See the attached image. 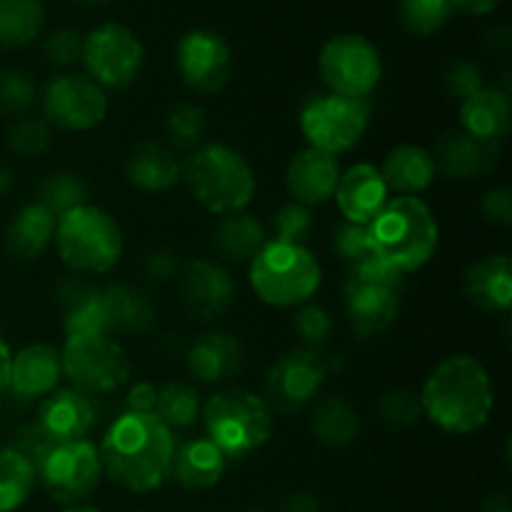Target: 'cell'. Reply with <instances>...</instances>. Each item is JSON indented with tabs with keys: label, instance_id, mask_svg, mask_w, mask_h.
Instances as JSON below:
<instances>
[{
	"label": "cell",
	"instance_id": "1",
	"mask_svg": "<svg viewBox=\"0 0 512 512\" xmlns=\"http://www.w3.org/2000/svg\"><path fill=\"white\" fill-rule=\"evenodd\" d=\"M175 433L153 413H123L105 430L98 445L103 475L135 495L158 490L170 478L175 455Z\"/></svg>",
	"mask_w": 512,
	"mask_h": 512
},
{
	"label": "cell",
	"instance_id": "2",
	"mask_svg": "<svg viewBox=\"0 0 512 512\" xmlns=\"http://www.w3.org/2000/svg\"><path fill=\"white\" fill-rule=\"evenodd\" d=\"M420 408L433 425L450 435H473L490 420L495 390L488 368L465 353L435 365L420 390Z\"/></svg>",
	"mask_w": 512,
	"mask_h": 512
},
{
	"label": "cell",
	"instance_id": "3",
	"mask_svg": "<svg viewBox=\"0 0 512 512\" xmlns=\"http://www.w3.org/2000/svg\"><path fill=\"white\" fill-rule=\"evenodd\" d=\"M370 253L400 275L415 273L433 260L440 228L433 210L415 195H398L368 223Z\"/></svg>",
	"mask_w": 512,
	"mask_h": 512
},
{
	"label": "cell",
	"instance_id": "4",
	"mask_svg": "<svg viewBox=\"0 0 512 512\" xmlns=\"http://www.w3.org/2000/svg\"><path fill=\"white\" fill-rule=\"evenodd\" d=\"M183 180L195 203L220 218L243 213L258 190L248 158L225 143H205L195 148L183 163Z\"/></svg>",
	"mask_w": 512,
	"mask_h": 512
},
{
	"label": "cell",
	"instance_id": "5",
	"mask_svg": "<svg viewBox=\"0 0 512 512\" xmlns=\"http://www.w3.org/2000/svg\"><path fill=\"white\" fill-rule=\"evenodd\" d=\"M55 250L73 275H105L120 263L123 230L108 210L80 205L55 220Z\"/></svg>",
	"mask_w": 512,
	"mask_h": 512
},
{
	"label": "cell",
	"instance_id": "6",
	"mask_svg": "<svg viewBox=\"0 0 512 512\" xmlns=\"http://www.w3.org/2000/svg\"><path fill=\"white\" fill-rule=\"evenodd\" d=\"M205 438L225 455L240 460L258 453L273 435V410L265 398L245 388H223L200 410Z\"/></svg>",
	"mask_w": 512,
	"mask_h": 512
},
{
	"label": "cell",
	"instance_id": "7",
	"mask_svg": "<svg viewBox=\"0 0 512 512\" xmlns=\"http://www.w3.org/2000/svg\"><path fill=\"white\" fill-rule=\"evenodd\" d=\"M248 280L260 303L280 310L300 308L320 290L323 268L308 245L268 240L250 260Z\"/></svg>",
	"mask_w": 512,
	"mask_h": 512
},
{
	"label": "cell",
	"instance_id": "8",
	"mask_svg": "<svg viewBox=\"0 0 512 512\" xmlns=\"http://www.w3.org/2000/svg\"><path fill=\"white\" fill-rule=\"evenodd\" d=\"M403 275L390 270L373 253L348 268L343 283V305L355 335L378 338L400 315Z\"/></svg>",
	"mask_w": 512,
	"mask_h": 512
},
{
	"label": "cell",
	"instance_id": "9",
	"mask_svg": "<svg viewBox=\"0 0 512 512\" xmlns=\"http://www.w3.org/2000/svg\"><path fill=\"white\" fill-rule=\"evenodd\" d=\"M60 358L70 388L90 398L115 393L133 373L128 350L110 335H70L65 338Z\"/></svg>",
	"mask_w": 512,
	"mask_h": 512
},
{
	"label": "cell",
	"instance_id": "10",
	"mask_svg": "<svg viewBox=\"0 0 512 512\" xmlns=\"http://www.w3.org/2000/svg\"><path fill=\"white\" fill-rule=\"evenodd\" d=\"M370 98H345V95L325 93L315 95L300 110V133L308 140V148L328 155H343L358 148L368 133Z\"/></svg>",
	"mask_w": 512,
	"mask_h": 512
},
{
	"label": "cell",
	"instance_id": "11",
	"mask_svg": "<svg viewBox=\"0 0 512 512\" xmlns=\"http://www.w3.org/2000/svg\"><path fill=\"white\" fill-rule=\"evenodd\" d=\"M35 480L43 485L53 503L83 505L103 480L98 445L90 440H65L55 443L43 460L35 465Z\"/></svg>",
	"mask_w": 512,
	"mask_h": 512
},
{
	"label": "cell",
	"instance_id": "12",
	"mask_svg": "<svg viewBox=\"0 0 512 512\" xmlns=\"http://www.w3.org/2000/svg\"><path fill=\"white\" fill-rule=\"evenodd\" d=\"M318 75L328 93L370 98L383 78V58L373 40L360 33L333 35L318 55Z\"/></svg>",
	"mask_w": 512,
	"mask_h": 512
},
{
	"label": "cell",
	"instance_id": "13",
	"mask_svg": "<svg viewBox=\"0 0 512 512\" xmlns=\"http://www.w3.org/2000/svg\"><path fill=\"white\" fill-rule=\"evenodd\" d=\"M83 65L88 78L103 90H128L145 63L138 35L120 23H103L83 38Z\"/></svg>",
	"mask_w": 512,
	"mask_h": 512
},
{
	"label": "cell",
	"instance_id": "14",
	"mask_svg": "<svg viewBox=\"0 0 512 512\" xmlns=\"http://www.w3.org/2000/svg\"><path fill=\"white\" fill-rule=\"evenodd\" d=\"M45 123L70 133H88L108 115V93L83 73H63L43 90Z\"/></svg>",
	"mask_w": 512,
	"mask_h": 512
},
{
	"label": "cell",
	"instance_id": "15",
	"mask_svg": "<svg viewBox=\"0 0 512 512\" xmlns=\"http://www.w3.org/2000/svg\"><path fill=\"white\" fill-rule=\"evenodd\" d=\"M175 63L183 83L193 93L215 95L233 78V50L215 30H190L180 38Z\"/></svg>",
	"mask_w": 512,
	"mask_h": 512
},
{
	"label": "cell",
	"instance_id": "16",
	"mask_svg": "<svg viewBox=\"0 0 512 512\" xmlns=\"http://www.w3.org/2000/svg\"><path fill=\"white\" fill-rule=\"evenodd\" d=\"M325 360L308 348H295L280 355L265 380V403L283 413H298L313 403L325 385Z\"/></svg>",
	"mask_w": 512,
	"mask_h": 512
},
{
	"label": "cell",
	"instance_id": "17",
	"mask_svg": "<svg viewBox=\"0 0 512 512\" xmlns=\"http://www.w3.org/2000/svg\"><path fill=\"white\" fill-rule=\"evenodd\" d=\"M178 293L185 313L198 320H218L233 308L235 280L218 260L193 258L180 265Z\"/></svg>",
	"mask_w": 512,
	"mask_h": 512
},
{
	"label": "cell",
	"instance_id": "18",
	"mask_svg": "<svg viewBox=\"0 0 512 512\" xmlns=\"http://www.w3.org/2000/svg\"><path fill=\"white\" fill-rule=\"evenodd\" d=\"M340 173L343 170H340L335 155L303 148L290 158L288 168H285V188H288L293 203L313 210L333 200Z\"/></svg>",
	"mask_w": 512,
	"mask_h": 512
},
{
	"label": "cell",
	"instance_id": "19",
	"mask_svg": "<svg viewBox=\"0 0 512 512\" xmlns=\"http://www.w3.org/2000/svg\"><path fill=\"white\" fill-rule=\"evenodd\" d=\"M63 378V358L50 343H30L20 348L10 360L8 393L15 400H43L58 390Z\"/></svg>",
	"mask_w": 512,
	"mask_h": 512
},
{
	"label": "cell",
	"instance_id": "20",
	"mask_svg": "<svg viewBox=\"0 0 512 512\" xmlns=\"http://www.w3.org/2000/svg\"><path fill=\"white\" fill-rule=\"evenodd\" d=\"M188 373L200 383L220 385L238 378L245 368V348L238 335L210 330L198 335L188 350Z\"/></svg>",
	"mask_w": 512,
	"mask_h": 512
},
{
	"label": "cell",
	"instance_id": "21",
	"mask_svg": "<svg viewBox=\"0 0 512 512\" xmlns=\"http://www.w3.org/2000/svg\"><path fill=\"white\" fill-rule=\"evenodd\" d=\"M333 200L338 203L343 220L368 225L385 208V203L390 200V190L378 165L355 163L353 168L340 173Z\"/></svg>",
	"mask_w": 512,
	"mask_h": 512
},
{
	"label": "cell",
	"instance_id": "22",
	"mask_svg": "<svg viewBox=\"0 0 512 512\" xmlns=\"http://www.w3.org/2000/svg\"><path fill=\"white\" fill-rule=\"evenodd\" d=\"M500 148L503 145L483 143V140L473 138V135L463 133V130H450V133H445L435 143L430 153H433L435 168L445 178L473 180L483 178V175H488L498 165Z\"/></svg>",
	"mask_w": 512,
	"mask_h": 512
},
{
	"label": "cell",
	"instance_id": "23",
	"mask_svg": "<svg viewBox=\"0 0 512 512\" xmlns=\"http://www.w3.org/2000/svg\"><path fill=\"white\" fill-rule=\"evenodd\" d=\"M103 333L110 338L118 335H143L155 323V305L140 288L125 283L105 285L98 290Z\"/></svg>",
	"mask_w": 512,
	"mask_h": 512
},
{
	"label": "cell",
	"instance_id": "24",
	"mask_svg": "<svg viewBox=\"0 0 512 512\" xmlns=\"http://www.w3.org/2000/svg\"><path fill=\"white\" fill-rule=\"evenodd\" d=\"M35 423L58 443L83 440L95 425V403L80 390L58 388L43 398Z\"/></svg>",
	"mask_w": 512,
	"mask_h": 512
},
{
	"label": "cell",
	"instance_id": "25",
	"mask_svg": "<svg viewBox=\"0 0 512 512\" xmlns=\"http://www.w3.org/2000/svg\"><path fill=\"white\" fill-rule=\"evenodd\" d=\"M463 290L485 313H508L512 308V263L508 253L475 260L463 275Z\"/></svg>",
	"mask_w": 512,
	"mask_h": 512
},
{
	"label": "cell",
	"instance_id": "26",
	"mask_svg": "<svg viewBox=\"0 0 512 512\" xmlns=\"http://www.w3.org/2000/svg\"><path fill=\"white\" fill-rule=\"evenodd\" d=\"M125 178L143 193H168L183 180V163L168 145L143 140L125 158Z\"/></svg>",
	"mask_w": 512,
	"mask_h": 512
},
{
	"label": "cell",
	"instance_id": "27",
	"mask_svg": "<svg viewBox=\"0 0 512 512\" xmlns=\"http://www.w3.org/2000/svg\"><path fill=\"white\" fill-rule=\"evenodd\" d=\"M512 125L510 95L500 88H480L460 103V130L483 143L503 145Z\"/></svg>",
	"mask_w": 512,
	"mask_h": 512
},
{
	"label": "cell",
	"instance_id": "28",
	"mask_svg": "<svg viewBox=\"0 0 512 512\" xmlns=\"http://www.w3.org/2000/svg\"><path fill=\"white\" fill-rule=\"evenodd\" d=\"M380 175H383L388 190L418 198L420 193L433 188L435 178H438V168H435L433 153L428 148L403 143L385 155L383 165H380Z\"/></svg>",
	"mask_w": 512,
	"mask_h": 512
},
{
	"label": "cell",
	"instance_id": "29",
	"mask_svg": "<svg viewBox=\"0 0 512 512\" xmlns=\"http://www.w3.org/2000/svg\"><path fill=\"white\" fill-rule=\"evenodd\" d=\"M228 460L208 438H190L175 448L170 478L185 490H210L223 480Z\"/></svg>",
	"mask_w": 512,
	"mask_h": 512
},
{
	"label": "cell",
	"instance_id": "30",
	"mask_svg": "<svg viewBox=\"0 0 512 512\" xmlns=\"http://www.w3.org/2000/svg\"><path fill=\"white\" fill-rule=\"evenodd\" d=\"M55 238V218L38 203H28L5 225V253L15 260H38Z\"/></svg>",
	"mask_w": 512,
	"mask_h": 512
},
{
	"label": "cell",
	"instance_id": "31",
	"mask_svg": "<svg viewBox=\"0 0 512 512\" xmlns=\"http://www.w3.org/2000/svg\"><path fill=\"white\" fill-rule=\"evenodd\" d=\"M270 240L268 228L250 213H230L213 230V248L228 263H250Z\"/></svg>",
	"mask_w": 512,
	"mask_h": 512
},
{
	"label": "cell",
	"instance_id": "32",
	"mask_svg": "<svg viewBox=\"0 0 512 512\" xmlns=\"http://www.w3.org/2000/svg\"><path fill=\"white\" fill-rule=\"evenodd\" d=\"M310 430L318 443L328 445V448H345L360 433L358 410L343 395H328L315 403Z\"/></svg>",
	"mask_w": 512,
	"mask_h": 512
},
{
	"label": "cell",
	"instance_id": "33",
	"mask_svg": "<svg viewBox=\"0 0 512 512\" xmlns=\"http://www.w3.org/2000/svg\"><path fill=\"white\" fill-rule=\"evenodd\" d=\"M43 25V0H0V48H25L43 33Z\"/></svg>",
	"mask_w": 512,
	"mask_h": 512
},
{
	"label": "cell",
	"instance_id": "34",
	"mask_svg": "<svg viewBox=\"0 0 512 512\" xmlns=\"http://www.w3.org/2000/svg\"><path fill=\"white\" fill-rule=\"evenodd\" d=\"M35 470L18 450L10 445L0 448V512H15L33 495Z\"/></svg>",
	"mask_w": 512,
	"mask_h": 512
},
{
	"label": "cell",
	"instance_id": "35",
	"mask_svg": "<svg viewBox=\"0 0 512 512\" xmlns=\"http://www.w3.org/2000/svg\"><path fill=\"white\" fill-rule=\"evenodd\" d=\"M35 203L43 205L58 220L60 215L88 203V185H85L80 175L70 173V170H55V173H48L38 183Z\"/></svg>",
	"mask_w": 512,
	"mask_h": 512
},
{
	"label": "cell",
	"instance_id": "36",
	"mask_svg": "<svg viewBox=\"0 0 512 512\" xmlns=\"http://www.w3.org/2000/svg\"><path fill=\"white\" fill-rule=\"evenodd\" d=\"M200 393L188 383H168L158 388L153 415L170 430H188L200 418Z\"/></svg>",
	"mask_w": 512,
	"mask_h": 512
},
{
	"label": "cell",
	"instance_id": "37",
	"mask_svg": "<svg viewBox=\"0 0 512 512\" xmlns=\"http://www.w3.org/2000/svg\"><path fill=\"white\" fill-rule=\"evenodd\" d=\"M205 128H208L205 110L195 103H178L165 115V135H168L170 145H175V148H200Z\"/></svg>",
	"mask_w": 512,
	"mask_h": 512
},
{
	"label": "cell",
	"instance_id": "38",
	"mask_svg": "<svg viewBox=\"0 0 512 512\" xmlns=\"http://www.w3.org/2000/svg\"><path fill=\"white\" fill-rule=\"evenodd\" d=\"M35 98H38V90L30 73L13 65L0 68V113L10 118H25L35 105Z\"/></svg>",
	"mask_w": 512,
	"mask_h": 512
},
{
	"label": "cell",
	"instance_id": "39",
	"mask_svg": "<svg viewBox=\"0 0 512 512\" xmlns=\"http://www.w3.org/2000/svg\"><path fill=\"white\" fill-rule=\"evenodd\" d=\"M400 20L413 35H433L453 18L450 0H398Z\"/></svg>",
	"mask_w": 512,
	"mask_h": 512
},
{
	"label": "cell",
	"instance_id": "40",
	"mask_svg": "<svg viewBox=\"0 0 512 512\" xmlns=\"http://www.w3.org/2000/svg\"><path fill=\"white\" fill-rule=\"evenodd\" d=\"M53 143L50 125L40 118H18L8 130V150L23 160H35L45 155Z\"/></svg>",
	"mask_w": 512,
	"mask_h": 512
},
{
	"label": "cell",
	"instance_id": "41",
	"mask_svg": "<svg viewBox=\"0 0 512 512\" xmlns=\"http://www.w3.org/2000/svg\"><path fill=\"white\" fill-rule=\"evenodd\" d=\"M293 330L300 338L303 348L315 350L318 353L325 343L330 340L335 330V320L328 308L318 303H305L300 305L298 313L293 315Z\"/></svg>",
	"mask_w": 512,
	"mask_h": 512
},
{
	"label": "cell",
	"instance_id": "42",
	"mask_svg": "<svg viewBox=\"0 0 512 512\" xmlns=\"http://www.w3.org/2000/svg\"><path fill=\"white\" fill-rule=\"evenodd\" d=\"M378 418L380 423L388 425L393 430L413 428L420 418H423V408H420V398L405 388H393L378 400Z\"/></svg>",
	"mask_w": 512,
	"mask_h": 512
},
{
	"label": "cell",
	"instance_id": "43",
	"mask_svg": "<svg viewBox=\"0 0 512 512\" xmlns=\"http://www.w3.org/2000/svg\"><path fill=\"white\" fill-rule=\"evenodd\" d=\"M270 228H273V238L270 240L290 245H308L310 235H313V213L305 205L290 200V203L280 205Z\"/></svg>",
	"mask_w": 512,
	"mask_h": 512
},
{
	"label": "cell",
	"instance_id": "44",
	"mask_svg": "<svg viewBox=\"0 0 512 512\" xmlns=\"http://www.w3.org/2000/svg\"><path fill=\"white\" fill-rule=\"evenodd\" d=\"M330 250L335 253V258L340 263H345L350 268L353 263L363 260L365 255H370V238H368V225L360 223H338L333 238H330Z\"/></svg>",
	"mask_w": 512,
	"mask_h": 512
},
{
	"label": "cell",
	"instance_id": "45",
	"mask_svg": "<svg viewBox=\"0 0 512 512\" xmlns=\"http://www.w3.org/2000/svg\"><path fill=\"white\" fill-rule=\"evenodd\" d=\"M443 85L448 90V95H453V98H458L463 103L465 98H470L480 88H485L483 70L473 60L453 58L443 70Z\"/></svg>",
	"mask_w": 512,
	"mask_h": 512
},
{
	"label": "cell",
	"instance_id": "46",
	"mask_svg": "<svg viewBox=\"0 0 512 512\" xmlns=\"http://www.w3.org/2000/svg\"><path fill=\"white\" fill-rule=\"evenodd\" d=\"M43 55L48 63L58 65V68H70L83 58V38L75 30L60 28L45 38Z\"/></svg>",
	"mask_w": 512,
	"mask_h": 512
},
{
	"label": "cell",
	"instance_id": "47",
	"mask_svg": "<svg viewBox=\"0 0 512 512\" xmlns=\"http://www.w3.org/2000/svg\"><path fill=\"white\" fill-rule=\"evenodd\" d=\"M55 443H58V440L50 438V435L45 433L38 423H25L15 430L13 440H10V448L18 450V453L23 455V458L28 460L35 470V465H38L40 460L48 455V450L53 448Z\"/></svg>",
	"mask_w": 512,
	"mask_h": 512
},
{
	"label": "cell",
	"instance_id": "48",
	"mask_svg": "<svg viewBox=\"0 0 512 512\" xmlns=\"http://www.w3.org/2000/svg\"><path fill=\"white\" fill-rule=\"evenodd\" d=\"M480 215L488 225L495 228H510L512 223V190L510 185H498L488 190L480 200Z\"/></svg>",
	"mask_w": 512,
	"mask_h": 512
},
{
	"label": "cell",
	"instance_id": "49",
	"mask_svg": "<svg viewBox=\"0 0 512 512\" xmlns=\"http://www.w3.org/2000/svg\"><path fill=\"white\" fill-rule=\"evenodd\" d=\"M180 270V258L173 248H153L143 260V273L150 283L160 285V283H168L170 278H175Z\"/></svg>",
	"mask_w": 512,
	"mask_h": 512
},
{
	"label": "cell",
	"instance_id": "50",
	"mask_svg": "<svg viewBox=\"0 0 512 512\" xmlns=\"http://www.w3.org/2000/svg\"><path fill=\"white\" fill-rule=\"evenodd\" d=\"M155 400H158V388L148 380H138L133 383V388L128 390V398H125V405H128L130 413H145L150 415L155 410Z\"/></svg>",
	"mask_w": 512,
	"mask_h": 512
},
{
	"label": "cell",
	"instance_id": "51",
	"mask_svg": "<svg viewBox=\"0 0 512 512\" xmlns=\"http://www.w3.org/2000/svg\"><path fill=\"white\" fill-rule=\"evenodd\" d=\"M280 512H320V503L310 490H295L283 500Z\"/></svg>",
	"mask_w": 512,
	"mask_h": 512
},
{
	"label": "cell",
	"instance_id": "52",
	"mask_svg": "<svg viewBox=\"0 0 512 512\" xmlns=\"http://www.w3.org/2000/svg\"><path fill=\"white\" fill-rule=\"evenodd\" d=\"M453 3L455 13L465 15H488L498 8L500 0H450Z\"/></svg>",
	"mask_w": 512,
	"mask_h": 512
},
{
	"label": "cell",
	"instance_id": "53",
	"mask_svg": "<svg viewBox=\"0 0 512 512\" xmlns=\"http://www.w3.org/2000/svg\"><path fill=\"white\" fill-rule=\"evenodd\" d=\"M10 360H13V353H10L8 343L0 338V393L8 390V380H10Z\"/></svg>",
	"mask_w": 512,
	"mask_h": 512
},
{
	"label": "cell",
	"instance_id": "54",
	"mask_svg": "<svg viewBox=\"0 0 512 512\" xmlns=\"http://www.w3.org/2000/svg\"><path fill=\"white\" fill-rule=\"evenodd\" d=\"M488 43H490V48H495V50H508L510 48V30L503 28V25H500V28H493L488 33Z\"/></svg>",
	"mask_w": 512,
	"mask_h": 512
},
{
	"label": "cell",
	"instance_id": "55",
	"mask_svg": "<svg viewBox=\"0 0 512 512\" xmlns=\"http://www.w3.org/2000/svg\"><path fill=\"white\" fill-rule=\"evenodd\" d=\"M480 512H512L508 495H490Z\"/></svg>",
	"mask_w": 512,
	"mask_h": 512
},
{
	"label": "cell",
	"instance_id": "56",
	"mask_svg": "<svg viewBox=\"0 0 512 512\" xmlns=\"http://www.w3.org/2000/svg\"><path fill=\"white\" fill-rule=\"evenodd\" d=\"M13 185H15L13 170L5 168V165H0V200L8 198V193L13 190Z\"/></svg>",
	"mask_w": 512,
	"mask_h": 512
},
{
	"label": "cell",
	"instance_id": "57",
	"mask_svg": "<svg viewBox=\"0 0 512 512\" xmlns=\"http://www.w3.org/2000/svg\"><path fill=\"white\" fill-rule=\"evenodd\" d=\"M60 512H100V510L93 508V505L83 503V505H68V508H63Z\"/></svg>",
	"mask_w": 512,
	"mask_h": 512
},
{
	"label": "cell",
	"instance_id": "58",
	"mask_svg": "<svg viewBox=\"0 0 512 512\" xmlns=\"http://www.w3.org/2000/svg\"><path fill=\"white\" fill-rule=\"evenodd\" d=\"M73 3L80 5V8H98V5L110 3V0H73Z\"/></svg>",
	"mask_w": 512,
	"mask_h": 512
},
{
	"label": "cell",
	"instance_id": "59",
	"mask_svg": "<svg viewBox=\"0 0 512 512\" xmlns=\"http://www.w3.org/2000/svg\"><path fill=\"white\" fill-rule=\"evenodd\" d=\"M243 512H265V510H260V508H248V510H243Z\"/></svg>",
	"mask_w": 512,
	"mask_h": 512
},
{
	"label": "cell",
	"instance_id": "60",
	"mask_svg": "<svg viewBox=\"0 0 512 512\" xmlns=\"http://www.w3.org/2000/svg\"><path fill=\"white\" fill-rule=\"evenodd\" d=\"M133 512H140V510H133Z\"/></svg>",
	"mask_w": 512,
	"mask_h": 512
}]
</instances>
